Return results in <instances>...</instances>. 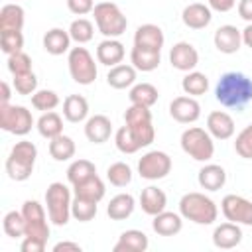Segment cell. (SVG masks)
Listing matches in <instances>:
<instances>
[{"label":"cell","mask_w":252,"mask_h":252,"mask_svg":"<svg viewBox=\"0 0 252 252\" xmlns=\"http://www.w3.org/2000/svg\"><path fill=\"white\" fill-rule=\"evenodd\" d=\"M106 177L114 187H126L132 181V169L128 163L124 161H116L112 165H108L106 169Z\"/></svg>","instance_id":"40"},{"label":"cell","mask_w":252,"mask_h":252,"mask_svg":"<svg viewBox=\"0 0 252 252\" xmlns=\"http://www.w3.org/2000/svg\"><path fill=\"white\" fill-rule=\"evenodd\" d=\"M2 226H4V232L10 238H24L26 236V219H24L22 211L6 213L4 220H2Z\"/></svg>","instance_id":"38"},{"label":"cell","mask_w":252,"mask_h":252,"mask_svg":"<svg viewBox=\"0 0 252 252\" xmlns=\"http://www.w3.org/2000/svg\"><path fill=\"white\" fill-rule=\"evenodd\" d=\"M234 150H236V154H238L240 158L252 159V124H248V126L236 136Z\"/></svg>","instance_id":"46"},{"label":"cell","mask_w":252,"mask_h":252,"mask_svg":"<svg viewBox=\"0 0 252 252\" xmlns=\"http://www.w3.org/2000/svg\"><path fill=\"white\" fill-rule=\"evenodd\" d=\"M49 156L55 159V161H67L75 156V142L73 138L65 136V134H59L55 138L49 140Z\"/></svg>","instance_id":"34"},{"label":"cell","mask_w":252,"mask_h":252,"mask_svg":"<svg viewBox=\"0 0 252 252\" xmlns=\"http://www.w3.org/2000/svg\"><path fill=\"white\" fill-rule=\"evenodd\" d=\"M0 47L6 55L22 51V47H24L22 32H0Z\"/></svg>","instance_id":"45"},{"label":"cell","mask_w":252,"mask_h":252,"mask_svg":"<svg viewBox=\"0 0 252 252\" xmlns=\"http://www.w3.org/2000/svg\"><path fill=\"white\" fill-rule=\"evenodd\" d=\"M220 211L226 220L236 224H252V203L240 195H226L220 203Z\"/></svg>","instance_id":"12"},{"label":"cell","mask_w":252,"mask_h":252,"mask_svg":"<svg viewBox=\"0 0 252 252\" xmlns=\"http://www.w3.org/2000/svg\"><path fill=\"white\" fill-rule=\"evenodd\" d=\"M130 61L138 71L150 73V71L158 69L161 57H159V51H148V49H140V47L134 45L132 51H130Z\"/></svg>","instance_id":"32"},{"label":"cell","mask_w":252,"mask_h":252,"mask_svg":"<svg viewBox=\"0 0 252 252\" xmlns=\"http://www.w3.org/2000/svg\"><path fill=\"white\" fill-rule=\"evenodd\" d=\"M181 20L191 30H203V28H207L211 24L213 14H211V8L209 6L201 4V2H193V4H189V6L183 8Z\"/></svg>","instance_id":"20"},{"label":"cell","mask_w":252,"mask_h":252,"mask_svg":"<svg viewBox=\"0 0 252 252\" xmlns=\"http://www.w3.org/2000/svg\"><path fill=\"white\" fill-rule=\"evenodd\" d=\"M124 53H126V51H124V45H122L118 39L106 37V39L100 41L98 47H96V61L102 63V65H106V67H114V65L122 63Z\"/></svg>","instance_id":"21"},{"label":"cell","mask_w":252,"mask_h":252,"mask_svg":"<svg viewBox=\"0 0 252 252\" xmlns=\"http://www.w3.org/2000/svg\"><path fill=\"white\" fill-rule=\"evenodd\" d=\"M22 215L26 219V236H33V238H39V240L47 242V238H49V222H47L43 207L37 201L28 199L22 205Z\"/></svg>","instance_id":"11"},{"label":"cell","mask_w":252,"mask_h":252,"mask_svg":"<svg viewBox=\"0 0 252 252\" xmlns=\"http://www.w3.org/2000/svg\"><path fill=\"white\" fill-rule=\"evenodd\" d=\"M136 201L130 193H120L116 197L110 199V203L106 205V215L110 217V220H124L134 213Z\"/></svg>","instance_id":"30"},{"label":"cell","mask_w":252,"mask_h":252,"mask_svg":"<svg viewBox=\"0 0 252 252\" xmlns=\"http://www.w3.org/2000/svg\"><path fill=\"white\" fill-rule=\"evenodd\" d=\"M33 126V116L26 106L20 104H0V128L16 134L26 136Z\"/></svg>","instance_id":"9"},{"label":"cell","mask_w":252,"mask_h":252,"mask_svg":"<svg viewBox=\"0 0 252 252\" xmlns=\"http://www.w3.org/2000/svg\"><path fill=\"white\" fill-rule=\"evenodd\" d=\"M179 215L195 224H213L217 220L219 209L211 197L205 193H185L179 201Z\"/></svg>","instance_id":"3"},{"label":"cell","mask_w":252,"mask_h":252,"mask_svg":"<svg viewBox=\"0 0 252 252\" xmlns=\"http://www.w3.org/2000/svg\"><path fill=\"white\" fill-rule=\"evenodd\" d=\"M169 171H171V158L159 150H152L144 154L138 161V173L142 179H148V181L163 179Z\"/></svg>","instance_id":"10"},{"label":"cell","mask_w":252,"mask_h":252,"mask_svg":"<svg viewBox=\"0 0 252 252\" xmlns=\"http://www.w3.org/2000/svg\"><path fill=\"white\" fill-rule=\"evenodd\" d=\"M215 96L226 108H242L252 100V79L240 71H228L220 75Z\"/></svg>","instance_id":"1"},{"label":"cell","mask_w":252,"mask_h":252,"mask_svg":"<svg viewBox=\"0 0 252 252\" xmlns=\"http://www.w3.org/2000/svg\"><path fill=\"white\" fill-rule=\"evenodd\" d=\"M10 96H12L10 85L6 81H2V100H0V104H10Z\"/></svg>","instance_id":"54"},{"label":"cell","mask_w":252,"mask_h":252,"mask_svg":"<svg viewBox=\"0 0 252 252\" xmlns=\"http://www.w3.org/2000/svg\"><path fill=\"white\" fill-rule=\"evenodd\" d=\"M26 12L20 4H4L0 10V32H22Z\"/></svg>","instance_id":"27"},{"label":"cell","mask_w":252,"mask_h":252,"mask_svg":"<svg viewBox=\"0 0 252 252\" xmlns=\"http://www.w3.org/2000/svg\"><path fill=\"white\" fill-rule=\"evenodd\" d=\"M94 24L104 37H118L126 32L128 20L114 2H98L93 10Z\"/></svg>","instance_id":"4"},{"label":"cell","mask_w":252,"mask_h":252,"mask_svg":"<svg viewBox=\"0 0 252 252\" xmlns=\"http://www.w3.org/2000/svg\"><path fill=\"white\" fill-rule=\"evenodd\" d=\"M209 8L215 12H230L236 6V0H207Z\"/></svg>","instance_id":"50"},{"label":"cell","mask_w":252,"mask_h":252,"mask_svg":"<svg viewBox=\"0 0 252 252\" xmlns=\"http://www.w3.org/2000/svg\"><path fill=\"white\" fill-rule=\"evenodd\" d=\"M71 217H75L79 222H89L96 217V203L75 197L71 203Z\"/></svg>","instance_id":"41"},{"label":"cell","mask_w":252,"mask_h":252,"mask_svg":"<svg viewBox=\"0 0 252 252\" xmlns=\"http://www.w3.org/2000/svg\"><path fill=\"white\" fill-rule=\"evenodd\" d=\"M197 179L205 191H219L226 183V171L217 163H207L199 169Z\"/></svg>","instance_id":"26"},{"label":"cell","mask_w":252,"mask_h":252,"mask_svg":"<svg viewBox=\"0 0 252 252\" xmlns=\"http://www.w3.org/2000/svg\"><path fill=\"white\" fill-rule=\"evenodd\" d=\"M14 89L18 94H33L37 91V77L33 75V71L26 73V75H18L14 77Z\"/></svg>","instance_id":"47"},{"label":"cell","mask_w":252,"mask_h":252,"mask_svg":"<svg viewBox=\"0 0 252 252\" xmlns=\"http://www.w3.org/2000/svg\"><path fill=\"white\" fill-rule=\"evenodd\" d=\"M165 205H167V197H165V193L159 187L150 185V187L142 189V193H140V207H142V211L146 215L156 217L158 213L165 211Z\"/></svg>","instance_id":"22"},{"label":"cell","mask_w":252,"mask_h":252,"mask_svg":"<svg viewBox=\"0 0 252 252\" xmlns=\"http://www.w3.org/2000/svg\"><path fill=\"white\" fill-rule=\"evenodd\" d=\"M67 8L75 16H85L94 10V0H67Z\"/></svg>","instance_id":"48"},{"label":"cell","mask_w":252,"mask_h":252,"mask_svg":"<svg viewBox=\"0 0 252 252\" xmlns=\"http://www.w3.org/2000/svg\"><path fill=\"white\" fill-rule=\"evenodd\" d=\"M47 246L45 240H39V238H33V236H24L22 244H20V250L22 252H43Z\"/></svg>","instance_id":"49"},{"label":"cell","mask_w":252,"mask_h":252,"mask_svg":"<svg viewBox=\"0 0 252 252\" xmlns=\"http://www.w3.org/2000/svg\"><path fill=\"white\" fill-rule=\"evenodd\" d=\"M67 65H69V75L75 83H79V85L94 83L98 71H96V63H94L93 55L87 51V47H71Z\"/></svg>","instance_id":"8"},{"label":"cell","mask_w":252,"mask_h":252,"mask_svg":"<svg viewBox=\"0 0 252 252\" xmlns=\"http://www.w3.org/2000/svg\"><path fill=\"white\" fill-rule=\"evenodd\" d=\"M128 96H130V102L132 104H140V106L152 108L158 102L159 93H158V89L152 83H138V85H132Z\"/></svg>","instance_id":"33"},{"label":"cell","mask_w":252,"mask_h":252,"mask_svg":"<svg viewBox=\"0 0 252 252\" xmlns=\"http://www.w3.org/2000/svg\"><path fill=\"white\" fill-rule=\"evenodd\" d=\"M181 89L185 94L189 96H201L207 93L209 89V79L205 73H199V71H189L183 81H181Z\"/></svg>","instance_id":"36"},{"label":"cell","mask_w":252,"mask_h":252,"mask_svg":"<svg viewBox=\"0 0 252 252\" xmlns=\"http://www.w3.org/2000/svg\"><path fill=\"white\" fill-rule=\"evenodd\" d=\"M163 32L159 26L156 24H144L136 30L134 33V45L140 49H148V51H161L163 47Z\"/></svg>","instance_id":"16"},{"label":"cell","mask_w":252,"mask_h":252,"mask_svg":"<svg viewBox=\"0 0 252 252\" xmlns=\"http://www.w3.org/2000/svg\"><path fill=\"white\" fill-rule=\"evenodd\" d=\"M215 47L224 53V55H232L240 49L242 45V32L236 28V26H230V24H224L220 26L217 32H215Z\"/></svg>","instance_id":"15"},{"label":"cell","mask_w":252,"mask_h":252,"mask_svg":"<svg viewBox=\"0 0 252 252\" xmlns=\"http://www.w3.org/2000/svg\"><path fill=\"white\" fill-rule=\"evenodd\" d=\"M89 114V102L85 96L81 94H69L65 100H63V116L65 120L77 124V122H83Z\"/></svg>","instance_id":"31"},{"label":"cell","mask_w":252,"mask_h":252,"mask_svg":"<svg viewBox=\"0 0 252 252\" xmlns=\"http://www.w3.org/2000/svg\"><path fill=\"white\" fill-rule=\"evenodd\" d=\"M37 132L43 138H47V140L63 134V120H61V116L57 112H53V110L43 112L39 116V120H37Z\"/></svg>","instance_id":"35"},{"label":"cell","mask_w":252,"mask_h":252,"mask_svg":"<svg viewBox=\"0 0 252 252\" xmlns=\"http://www.w3.org/2000/svg\"><path fill=\"white\" fill-rule=\"evenodd\" d=\"M207 130L217 140H228L234 134V120L224 110H215L207 116Z\"/></svg>","instance_id":"17"},{"label":"cell","mask_w":252,"mask_h":252,"mask_svg":"<svg viewBox=\"0 0 252 252\" xmlns=\"http://www.w3.org/2000/svg\"><path fill=\"white\" fill-rule=\"evenodd\" d=\"M104 193H106V187H104V181L98 175H93L87 181L73 185V195L75 197L87 199V201H93V203H98L104 197Z\"/></svg>","instance_id":"28"},{"label":"cell","mask_w":252,"mask_h":252,"mask_svg":"<svg viewBox=\"0 0 252 252\" xmlns=\"http://www.w3.org/2000/svg\"><path fill=\"white\" fill-rule=\"evenodd\" d=\"M8 71L18 77V75H26L32 71V57L24 51H18V53H12L8 55Z\"/></svg>","instance_id":"44"},{"label":"cell","mask_w":252,"mask_h":252,"mask_svg":"<svg viewBox=\"0 0 252 252\" xmlns=\"http://www.w3.org/2000/svg\"><path fill=\"white\" fill-rule=\"evenodd\" d=\"M238 16L252 24V0H240L238 2Z\"/></svg>","instance_id":"51"},{"label":"cell","mask_w":252,"mask_h":252,"mask_svg":"<svg viewBox=\"0 0 252 252\" xmlns=\"http://www.w3.org/2000/svg\"><path fill=\"white\" fill-rule=\"evenodd\" d=\"M169 63L173 65V69L189 73V71H193L197 67L199 53H197V49L189 41H177L169 49Z\"/></svg>","instance_id":"14"},{"label":"cell","mask_w":252,"mask_h":252,"mask_svg":"<svg viewBox=\"0 0 252 252\" xmlns=\"http://www.w3.org/2000/svg\"><path fill=\"white\" fill-rule=\"evenodd\" d=\"M71 191L65 183H51L45 191V205H47V215L49 220L57 226H65L71 217Z\"/></svg>","instance_id":"5"},{"label":"cell","mask_w":252,"mask_h":252,"mask_svg":"<svg viewBox=\"0 0 252 252\" xmlns=\"http://www.w3.org/2000/svg\"><path fill=\"white\" fill-rule=\"evenodd\" d=\"M96 175V167L93 161L89 159H75L69 167H67V181L71 185H77V183H83L87 181L89 177Z\"/></svg>","instance_id":"37"},{"label":"cell","mask_w":252,"mask_h":252,"mask_svg":"<svg viewBox=\"0 0 252 252\" xmlns=\"http://www.w3.org/2000/svg\"><path fill=\"white\" fill-rule=\"evenodd\" d=\"M152 228L156 234L159 236H175L177 232H181L183 228V217L177 213H169V211H161L154 217L152 220Z\"/></svg>","instance_id":"23"},{"label":"cell","mask_w":252,"mask_h":252,"mask_svg":"<svg viewBox=\"0 0 252 252\" xmlns=\"http://www.w3.org/2000/svg\"><path fill=\"white\" fill-rule=\"evenodd\" d=\"M57 104H59V96H57L55 91L41 89V91H35V93L32 94V106H33L35 110L49 112V110H53Z\"/></svg>","instance_id":"42"},{"label":"cell","mask_w":252,"mask_h":252,"mask_svg":"<svg viewBox=\"0 0 252 252\" xmlns=\"http://www.w3.org/2000/svg\"><path fill=\"white\" fill-rule=\"evenodd\" d=\"M37 158V148L33 142L22 140L16 142L14 148L10 150V156L6 158V173L12 181H26L33 173Z\"/></svg>","instance_id":"2"},{"label":"cell","mask_w":252,"mask_h":252,"mask_svg":"<svg viewBox=\"0 0 252 252\" xmlns=\"http://www.w3.org/2000/svg\"><path fill=\"white\" fill-rule=\"evenodd\" d=\"M136 71L138 69L134 65H122V63H118V65L110 67V71L106 75V83L112 89H118V91L128 89V87H132L136 83Z\"/></svg>","instance_id":"29"},{"label":"cell","mask_w":252,"mask_h":252,"mask_svg":"<svg viewBox=\"0 0 252 252\" xmlns=\"http://www.w3.org/2000/svg\"><path fill=\"white\" fill-rule=\"evenodd\" d=\"M242 43L252 49V24H248V26L242 30Z\"/></svg>","instance_id":"53"},{"label":"cell","mask_w":252,"mask_h":252,"mask_svg":"<svg viewBox=\"0 0 252 252\" xmlns=\"http://www.w3.org/2000/svg\"><path fill=\"white\" fill-rule=\"evenodd\" d=\"M179 142H181V150L195 161H209L215 154L213 136L209 134V130H203L199 126H191L183 130Z\"/></svg>","instance_id":"6"},{"label":"cell","mask_w":252,"mask_h":252,"mask_svg":"<svg viewBox=\"0 0 252 252\" xmlns=\"http://www.w3.org/2000/svg\"><path fill=\"white\" fill-rule=\"evenodd\" d=\"M124 122L130 128V132L134 134L136 142L140 144V148H146L154 142L156 138V130L152 124V112L148 106H140V104H130L124 112Z\"/></svg>","instance_id":"7"},{"label":"cell","mask_w":252,"mask_h":252,"mask_svg":"<svg viewBox=\"0 0 252 252\" xmlns=\"http://www.w3.org/2000/svg\"><path fill=\"white\" fill-rule=\"evenodd\" d=\"M148 246H150V240L146 232L138 228H130L120 234L118 242L114 244V252H146Z\"/></svg>","instance_id":"24"},{"label":"cell","mask_w":252,"mask_h":252,"mask_svg":"<svg viewBox=\"0 0 252 252\" xmlns=\"http://www.w3.org/2000/svg\"><path fill=\"white\" fill-rule=\"evenodd\" d=\"M169 114L179 124H191L199 120L201 116V104L195 100V96H175L169 102Z\"/></svg>","instance_id":"13"},{"label":"cell","mask_w":252,"mask_h":252,"mask_svg":"<svg viewBox=\"0 0 252 252\" xmlns=\"http://www.w3.org/2000/svg\"><path fill=\"white\" fill-rule=\"evenodd\" d=\"M240 240H242V228H240V224L230 222V220L219 224L213 232V244L220 250H230V248L238 246Z\"/></svg>","instance_id":"18"},{"label":"cell","mask_w":252,"mask_h":252,"mask_svg":"<svg viewBox=\"0 0 252 252\" xmlns=\"http://www.w3.org/2000/svg\"><path fill=\"white\" fill-rule=\"evenodd\" d=\"M114 144H116V148H118L122 154H136V152L140 150V144L136 142L134 134L130 132V128H128L126 124L116 130V134H114Z\"/></svg>","instance_id":"43"},{"label":"cell","mask_w":252,"mask_h":252,"mask_svg":"<svg viewBox=\"0 0 252 252\" xmlns=\"http://www.w3.org/2000/svg\"><path fill=\"white\" fill-rule=\"evenodd\" d=\"M112 134V122L104 114H94L85 122V136L93 144H104Z\"/></svg>","instance_id":"19"},{"label":"cell","mask_w":252,"mask_h":252,"mask_svg":"<svg viewBox=\"0 0 252 252\" xmlns=\"http://www.w3.org/2000/svg\"><path fill=\"white\" fill-rule=\"evenodd\" d=\"M61 250H75V252H81V246H79L77 242H67V240H63V242H57V244L53 246V252H61Z\"/></svg>","instance_id":"52"},{"label":"cell","mask_w":252,"mask_h":252,"mask_svg":"<svg viewBox=\"0 0 252 252\" xmlns=\"http://www.w3.org/2000/svg\"><path fill=\"white\" fill-rule=\"evenodd\" d=\"M67 32H69L71 39L81 45V43H87V41L93 39V35H94V26H93V22H89L87 18H77V20L71 22V26H69Z\"/></svg>","instance_id":"39"},{"label":"cell","mask_w":252,"mask_h":252,"mask_svg":"<svg viewBox=\"0 0 252 252\" xmlns=\"http://www.w3.org/2000/svg\"><path fill=\"white\" fill-rule=\"evenodd\" d=\"M43 49L49 55H63L71 51V35L61 28H51L43 35Z\"/></svg>","instance_id":"25"}]
</instances>
